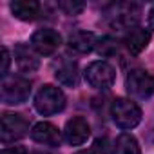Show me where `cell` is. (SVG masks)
Wrapping results in <instances>:
<instances>
[{"label":"cell","instance_id":"9a60e30c","mask_svg":"<svg viewBox=\"0 0 154 154\" xmlns=\"http://www.w3.org/2000/svg\"><path fill=\"white\" fill-rule=\"evenodd\" d=\"M112 154H141V149L131 132H122L112 145Z\"/></svg>","mask_w":154,"mask_h":154},{"label":"cell","instance_id":"2e32d148","mask_svg":"<svg viewBox=\"0 0 154 154\" xmlns=\"http://www.w3.org/2000/svg\"><path fill=\"white\" fill-rule=\"evenodd\" d=\"M96 49H98V53L102 56H111V54L118 53V42L114 38H111V36H105L96 44Z\"/></svg>","mask_w":154,"mask_h":154},{"label":"cell","instance_id":"44dd1931","mask_svg":"<svg viewBox=\"0 0 154 154\" xmlns=\"http://www.w3.org/2000/svg\"><path fill=\"white\" fill-rule=\"evenodd\" d=\"M149 27L154 31V8L149 11Z\"/></svg>","mask_w":154,"mask_h":154},{"label":"cell","instance_id":"ba28073f","mask_svg":"<svg viewBox=\"0 0 154 154\" xmlns=\"http://www.w3.org/2000/svg\"><path fill=\"white\" fill-rule=\"evenodd\" d=\"M89 136H91V127L85 118L74 116L67 120L65 129H63V138L69 145H82L89 140Z\"/></svg>","mask_w":154,"mask_h":154},{"label":"cell","instance_id":"5bb4252c","mask_svg":"<svg viewBox=\"0 0 154 154\" xmlns=\"http://www.w3.org/2000/svg\"><path fill=\"white\" fill-rule=\"evenodd\" d=\"M15 60H17L18 69L24 71V72H33V71H36L38 65H40V63H38V58L35 56V53H33L29 47L22 45V44H18V45L15 47Z\"/></svg>","mask_w":154,"mask_h":154},{"label":"cell","instance_id":"ac0fdd59","mask_svg":"<svg viewBox=\"0 0 154 154\" xmlns=\"http://www.w3.org/2000/svg\"><path fill=\"white\" fill-rule=\"evenodd\" d=\"M9 63H11V54H9V49H8V47H2V67H0V72H2V76H8Z\"/></svg>","mask_w":154,"mask_h":154},{"label":"cell","instance_id":"4fadbf2b","mask_svg":"<svg viewBox=\"0 0 154 154\" xmlns=\"http://www.w3.org/2000/svg\"><path fill=\"white\" fill-rule=\"evenodd\" d=\"M11 13L24 22H31L40 15V4L36 0H15L11 2Z\"/></svg>","mask_w":154,"mask_h":154},{"label":"cell","instance_id":"7c38bea8","mask_svg":"<svg viewBox=\"0 0 154 154\" xmlns=\"http://www.w3.org/2000/svg\"><path fill=\"white\" fill-rule=\"evenodd\" d=\"M78 65L71 60H62L56 69H54V78L58 80V84L65 85V87H76L78 85Z\"/></svg>","mask_w":154,"mask_h":154},{"label":"cell","instance_id":"5b68a950","mask_svg":"<svg viewBox=\"0 0 154 154\" xmlns=\"http://www.w3.org/2000/svg\"><path fill=\"white\" fill-rule=\"evenodd\" d=\"M84 76H85V82L91 87L109 89V87H112V84L116 80V69L105 60H96L85 67Z\"/></svg>","mask_w":154,"mask_h":154},{"label":"cell","instance_id":"ffe728a7","mask_svg":"<svg viewBox=\"0 0 154 154\" xmlns=\"http://www.w3.org/2000/svg\"><path fill=\"white\" fill-rule=\"evenodd\" d=\"M74 154H100V152H98V149L93 145V147H89V149H82V150H78V152H74Z\"/></svg>","mask_w":154,"mask_h":154},{"label":"cell","instance_id":"e0dca14e","mask_svg":"<svg viewBox=\"0 0 154 154\" xmlns=\"http://www.w3.org/2000/svg\"><path fill=\"white\" fill-rule=\"evenodd\" d=\"M60 8L67 13V15H78L84 11V4L82 2H71V0H65V2H60Z\"/></svg>","mask_w":154,"mask_h":154},{"label":"cell","instance_id":"30bf717a","mask_svg":"<svg viewBox=\"0 0 154 154\" xmlns=\"http://www.w3.org/2000/svg\"><path fill=\"white\" fill-rule=\"evenodd\" d=\"M96 44H98V40H96L94 33H91V31H76V33H72L67 38L69 49L74 51V53H78V54L91 53L96 47Z\"/></svg>","mask_w":154,"mask_h":154},{"label":"cell","instance_id":"8992f818","mask_svg":"<svg viewBox=\"0 0 154 154\" xmlns=\"http://www.w3.org/2000/svg\"><path fill=\"white\" fill-rule=\"evenodd\" d=\"M29 132V122L22 114H11L6 112L2 114V123H0V140L4 145L15 143L27 136Z\"/></svg>","mask_w":154,"mask_h":154},{"label":"cell","instance_id":"277c9868","mask_svg":"<svg viewBox=\"0 0 154 154\" xmlns=\"http://www.w3.org/2000/svg\"><path fill=\"white\" fill-rule=\"evenodd\" d=\"M129 96L136 100H147L154 94V76L145 69H132L125 78Z\"/></svg>","mask_w":154,"mask_h":154},{"label":"cell","instance_id":"d6986e66","mask_svg":"<svg viewBox=\"0 0 154 154\" xmlns=\"http://www.w3.org/2000/svg\"><path fill=\"white\" fill-rule=\"evenodd\" d=\"M0 154H27V150L20 145H15V147H4Z\"/></svg>","mask_w":154,"mask_h":154},{"label":"cell","instance_id":"8fae6325","mask_svg":"<svg viewBox=\"0 0 154 154\" xmlns=\"http://www.w3.org/2000/svg\"><path fill=\"white\" fill-rule=\"evenodd\" d=\"M149 42H150V33L147 29L140 27V26L129 29L125 33V38H123V44H125L127 51L132 53V54H140L149 45Z\"/></svg>","mask_w":154,"mask_h":154},{"label":"cell","instance_id":"3957f363","mask_svg":"<svg viewBox=\"0 0 154 154\" xmlns=\"http://www.w3.org/2000/svg\"><path fill=\"white\" fill-rule=\"evenodd\" d=\"M31 94V82L24 76H4L2 87H0V98L6 105H20L27 102Z\"/></svg>","mask_w":154,"mask_h":154},{"label":"cell","instance_id":"9c48e42d","mask_svg":"<svg viewBox=\"0 0 154 154\" xmlns=\"http://www.w3.org/2000/svg\"><path fill=\"white\" fill-rule=\"evenodd\" d=\"M31 138L40 143V145H47V147H58L62 141V134L58 131L56 125L49 123V122H40L31 129Z\"/></svg>","mask_w":154,"mask_h":154},{"label":"cell","instance_id":"52a82bcc","mask_svg":"<svg viewBox=\"0 0 154 154\" xmlns=\"http://www.w3.org/2000/svg\"><path fill=\"white\" fill-rule=\"evenodd\" d=\"M60 44H62V36L58 35V31L49 29V27L38 29V31L33 33V36H31V47H33L38 54H44V56L54 54V53L58 51Z\"/></svg>","mask_w":154,"mask_h":154},{"label":"cell","instance_id":"7a4b0ae2","mask_svg":"<svg viewBox=\"0 0 154 154\" xmlns=\"http://www.w3.org/2000/svg\"><path fill=\"white\" fill-rule=\"evenodd\" d=\"M65 107V94L60 87L54 85H44L35 94V109L42 116H53L63 111Z\"/></svg>","mask_w":154,"mask_h":154},{"label":"cell","instance_id":"6da1fadb","mask_svg":"<svg viewBox=\"0 0 154 154\" xmlns=\"http://www.w3.org/2000/svg\"><path fill=\"white\" fill-rule=\"evenodd\" d=\"M111 116H112V122L120 129L129 131V129H134L141 122L143 114L136 102L129 98H116L111 105Z\"/></svg>","mask_w":154,"mask_h":154}]
</instances>
